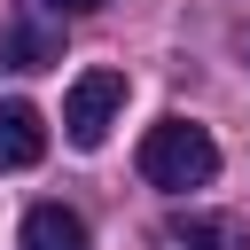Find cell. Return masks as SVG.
I'll list each match as a JSON object with an SVG mask.
<instances>
[{"label": "cell", "instance_id": "obj_1", "mask_svg": "<svg viewBox=\"0 0 250 250\" xmlns=\"http://www.w3.org/2000/svg\"><path fill=\"white\" fill-rule=\"evenodd\" d=\"M211 172H219V141H211L203 125L164 117V125H148V133H141V180H148V188L188 195V188H203Z\"/></svg>", "mask_w": 250, "mask_h": 250}, {"label": "cell", "instance_id": "obj_2", "mask_svg": "<svg viewBox=\"0 0 250 250\" xmlns=\"http://www.w3.org/2000/svg\"><path fill=\"white\" fill-rule=\"evenodd\" d=\"M117 109H125V70H78L70 94H62V133L78 148H102L109 125H117Z\"/></svg>", "mask_w": 250, "mask_h": 250}, {"label": "cell", "instance_id": "obj_3", "mask_svg": "<svg viewBox=\"0 0 250 250\" xmlns=\"http://www.w3.org/2000/svg\"><path fill=\"white\" fill-rule=\"evenodd\" d=\"M156 242L164 250H250L242 219H227V211H172Z\"/></svg>", "mask_w": 250, "mask_h": 250}, {"label": "cell", "instance_id": "obj_4", "mask_svg": "<svg viewBox=\"0 0 250 250\" xmlns=\"http://www.w3.org/2000/svg\"><path fill=\"white\" fill-rule=\"evenodd\" d=\"M47 156V117L31 102H0V172H31Z\"/></svg>", "mask_w": 250, "mask_h": 250}, {"label": "cell", "instance_id": "obj_5", "mask_svg": "<svg viewBox=\"0 0 250 250\" xmlns=\"http://www.w3.org/2000/svg\"><path fill=\"white\" fill-rule=\"evenodd\" d=\"M23 250H86V219L70 203H39L23 219Z\"/></svg>", "mask_w": 250, "mask_h": 250}, {"label": "cell", "instance_id": "obj_6", "mask_svg": "<svg viewBox=\"0 0 250 250\" xmlns=\"http://www.w3.org/2000/svg\"><path fill=\"white\" fill-rule=\"evenodd\" d=\"M47 62H55V31H39V23L0 31V70H47Z\"/></svg>", "mask_w": 250, "mask_h": 250}, {"label": "cell", "instance_id": "obj_7", "mask_svg": "<svg viewBox=\"0 0 250 250\" xmlns=\"http://www.w3.org/2000/svg\"><path fill=\"white\" fill-rule=\"evenodd\" d=\"M47 8H102V0H47Z\"/></svg>", "mask_w": 250, "mask_h": 250}]
</instances>
